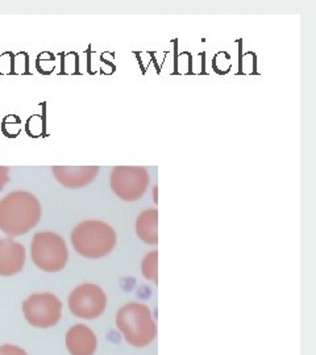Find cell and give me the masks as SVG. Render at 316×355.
<instances>
[{
  "label": "cell",
  "instance_id": "cell-1",
  "mask_svg": "<svg viewBox=\"0 0 316 355\" xmlns=\"http://www.w3.org/2000/svg\"><path fill=\"white\" fill-rule=\"evenodd\" d=\"M41 204L28 191H13L0 200V230L19 237L35 228L41 218Z\"/></svg>",
  "mask_w": 316,
  "mask_h": 355
},
{
  "label": "cell",
  "instance_id": "cell-2",
  "mask_svg": "<svg viewBox=\"0 0 316 355\" xmlns=\"http://www.w3.org/2000/svg\"><path fill=\"white\" fill-rule=\"evenodd\" d=\"M117 237L114 229L98 220H88L72 232V243L76 253L85 258L99 259L111 253Z\"/></svg>",
  "mask_w": 316,
  "mask_h": 355
},
{
  "label": "cell",
  "instance_id": "cell-3",
  "mask_svg": "<svg viewBox=\"0 0 316 355\" xmlns=\"http://www.w3.org/2000/svg\"><path fill=\"white\" fill-rule=\"evenodd\" d=\"M116 325L123 333L126 343L136 347L151 345L157 334L151 309L140 303H128L122 306L117 312Z\"/></svg>",
  "mask_w": 316,
  "mask_h": 355
},
{
  "label": "cell",
  "instance_id": "cell-4",
  "mask_svg": "<svg viewBox=\"0 0 316 355\" xmlns=\"http://www.w3.org/2000/svg\"><path fill=\"white\" fill-rule=\"evenodd\" d=\"M31 257L36 266L47 272H57L66 266L69 252L63 237L53 232H38L31 245Z\"/></svg>",
  "mask_w": 316,
  "mask_h": 355
},
{
  "label": "cell",
  "instance_id": "cell-5",
  "mask_svg": "<svg viewBox=\"0 0 316 355\" xmlns=\"http://www.w3.org/2000/svg\"><path fill=\"white\" fill-rule=\"evenodd\" d=\"M149 182V173L144 167L117 166L111 173V189L126 202L140 200L148 190Z\"/></svg>",
  "mask_w": 316,
  "mask_h": 355
},
{
  "label": "cell",
  "instance_id": "cell-6",
  "mask_svg": "<svg viewBox=\"0 0 316 355\" xmlns=\"http://www.w3.org/2000/svg\"><path fill=\"white\" fill-rule=\"evenodd\" d=\"M23 312L32 327L45 329L58 324L63 315V303L49 292L33 293L23 303Z\"/></svg>",
  "mask_w": 316,
  "mask_h": 355
},
{
  "label": "cell",
  "instance_id": "cell-7",
  "mask_svg": "<svg viewBox=\"0 0 316 355\" xmlns=\"http://www.w3.org/2000/svg\"><path fill=\"white\" fill-rule=\"evenodd\" d=\"M107 296L97 284H81L69 296V308L79 318L92 320L99 318L106 311Z\"/></svg>",
  "mask_w": 316,
  "mask_h": 355
},
{
  "label": "cell",
  "instance_id": "cell-8",
  "mask_svg": "<svg viewBox=\"0 0 316 355\" xmlns=\"http://www.w3.org/2000/svg\"><path fill=\"white\" fill-rule=\"evenodd\" d=\"M51 171L63 187L82 189L97 178L99 166H53Z\"/></svg>",
  "mask_w": 316,
  "mask_h": 355
},
{
  "label": "cell",
  "instance_id": "cell-9",
  "mask_svg": "<svg viewBox=\"0 0 316 355\" xmlns=\"http://www.w3.org/2000/svg\"><path fill=\"white\" fill-rule=\"evenodd\" d=\"M26 265V248L11 239H0V275L13 277Z\"/></svg>",
  "mask_w": 316,
  "mask_h": 355
},
{
  "label": "cell",
  "instance_id": "cell-10",
  "mask_svg": "<svg viewBox=\"0 0 316 355\" xmlns=\"http://www.w3.org/2000/svg\"><path fill=\"white\" fill-rule=\"evenodd\" d=\"M66 347L72 355H94L97 337L86 325H74L66 333Z\"/></svg>",
  "mask_w": 316,
  "mask_h": 355
},
{
  "label": "cell",
  "instance_id": "cell-11",
  "mask_svg": "<svg viewBox=\"0 0 316 355\" xmlns=\"http://www.w3.org/2000/svg\"><path fill=\"white\" fill-rule=\"evenodd\" d=\"M158 211L156 208L145 209L136 221V233L140 240L149 245L158 243Z\"/></svg>",
  "mask_w": 316,
  "mask_h": 355
},
{
  "label": "cell",
  "instance_id": "cell-12",
  "mask_svg": "<svg viewBox=\"0 0 316 355\" xmlns=\"http://www.w3.org/2000/svg\"><path fill=\"white\" fill-rule=\"evenodd\" d=\"M1 133L8 137V139H15L19 136L22 130V119L16 114H8L1 120L0 125Z\"/></svg>",
  "mask_w": 316,
  "mask_h": 355
},
{
  "label": "cell",
  "instance_id": "cell-13",
  "mask_svg": "<svg viewBox=\"0 0 316 355\" xmlns=\"http://www.w3.org/2000/svg\"><path fill=\"white\" fill-rule=\"evenodd\" d=\"M157 258H158V253L154 250L152 253L145 255L142 261V274L147 279L153 280V282H157L158 279Z\"/></svg>",
  "mask_w": 316,
  "mask_h": 355
},
{
  "label": "cell",
  "instance_id": "cell-14",
  "mask_svg": "<svg viewBox=\"0 0 316 355\" xmlns=\"http://www.w3.org/2000/svg\"><path fill=\"white\" fill-rule=\"evenodd\" d=\"M26 133L31 137H38L44 133V117L40 114L32 116L26 123Z\"/></svg>",
  "mask_w": 316,
  "mask_h": 355
},
{
  "label": "cell",
  "instance_id": "cell-15",
  "mask_svg": "<svg viewBox=\"0 0 316 355\" xmlns=\"http://www.w3.org/2000/svg\"><path fill=\"white\" fill-rule=\"evenodd\" d=\"M0 355H28L26 350L15 345H3L0 346Z\"/></svg>",
  "mask_w": 316,
  "mask_h": 355
},
{
  "label": "cell",
  "instance_id": "cell-16",
  "mask_svg": "<svg viewBox=\"0 0 316 355\" xmlns=\"http://www.w3.org/2000/svg\"><path fill=\"white\" fill-rule=\"evenodd\" d=\"M10 180V168L0 166V191L4 189V186L8 183Z\"/></svg>",
  "mask_w": 316,
  "mask_h": 355
}]
</instances>
